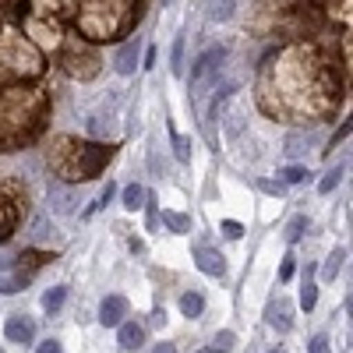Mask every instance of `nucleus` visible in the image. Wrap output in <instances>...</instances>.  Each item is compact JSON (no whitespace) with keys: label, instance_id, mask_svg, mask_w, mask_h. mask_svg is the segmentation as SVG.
<instances>
[{"label":"nucleus","instance_id":"nucleus-37","mask_svg":"<svg viewBox=\"0 0 353 353\" xmlns=\"http://www.w3.org/2000/svg\"><path fill=\"white\" fill-rule=\"evenodd\" d=\"M223 233H226V237H230V241H237V237H241V233H244V226H241L237 219H226V223H223Z\"/></svg>","mask_w":353,"mask_h":353},{"label":"nucleus","instance_id":"nucleus-17","mask_svg":"<svg viewBox=\"0 0 353 353\" xmlns=\"http://www.w3.org/2000/svg\"><path fill=\"white\" fill-rule=\"evenodd\" d=\"M117 339H121L124 350H138L145 343V329L134 325V321H124V325H117Z\"/></svg>","mask_w":353,"mask_h":353},{"label":"nucleus","instance_id":"nucleus-21","mask_svg":"<svg viewBox=\"0 0 353 353\" xmlns=\"http://www.w3.org/2000/svg\"><path fill=\"white\" fill-rule=\"evenodd\" d=\"M145 198H149V194H145V188H138V184H131V188H124V209H145Z\"/></svg>","mask_w":353,"mask_h":353},{"label":"nucleus","instance_id":"nucleus-39","mask_svg":"<svg viewBox=\"0 0 353 353\" xmlns=\"http://www.w3.org/2000/svg\"><path fill=\"white\" fill-rule=\"evenodd\" d=\"M18 290H21V283L14 276H0V293H18Z\"/></svg>","mask_w":353,"mask_h":353},{"label":"nucleus","instance_id":"nucleus-12","mask_svg":"<svg viewBox=\"0 0 353 353\" xmlns=\"http://www.w3.org/2000/svg\"><path fill=\"white\" fill-rule=\"evenodd\" d=\"M124 318H128V297L110 293V297L99 304V321L106 329H117V325H124Z\"/></svg>","mask_w":353,"mask_h":353},{"label":"nucleus","instance_id":"nucleus-5","mask_svg":"<svg viewBox=\"0 0 353 353\" xmlns=\"http://www.w3.org/2000/svg\"><path fill=\"white\" fill-rule=\"evenodd\" d=\"M21 36L32 43L39 53H57L68 36V18L61 0H25L18 4Z\"/></svg>","mask_w":353,"mask_h":353},{"label":"nucleus","instance_id":"nucleus-26","mask_svg":"<svg viewBox=\"0 0 353 353\" xmlns=\"http://www.w3.org/2000/svg\"><path fill=\"white\" fill-rule=\"evenodd\" d=\"M343 64H346V78H350V85H353V25H350V32H346V39H343Z\"/></svg>","mask_w":353,"mask_h":353},{"label":"nucleus","instance_id":"nucleus-40","mask_svg":"<svg viewBox=\"0 0 353 353\" xmlns=\"http://www.w3.org/2000/svg\"><path fill=\"white\" fill-rule=\"evenodd\" d=\"M145 205H149V230H156L159 226V209H156L152 198H145Z\"/></svg>","mask_w":353,"mask_h":353},{"label":"nucleus","instance_id":"nucleus-25","mask_svg":"<svg viewBox=\"0 0 353 353\" xmlns=\"http://www.w3.org/2000/svg\"><path fill=\"white\" fill-rule=\"evenodd\" d=\"M53 223H50V216H36V223H32V241H46V237H53Z\"/></svg>","mask_w":353,"mask_h":353},{"label":"nucleus","instance_id":"nucleus-44","mask_svg":"<svg viewBox=\"0 0 353 353\" xmlns=\"http://www.w3.org/2000/svg\"><path fill=\"white\" fill-rule=\"evenodd\" d=\"M0 4H14L18 8V4H25V0H0Z\"/></svg>","mask_w":353,"mask_h":353},{"label":"nucleus","instance_id":"nucleus-11","mask_svg":"<svg viewBox=\"0 0 353 353\" xmlns=\"http://www.w3.org/2000/svg\"><path fill=\"white\" fill-rule=\"evenodd\" d=\"M46 198H50V209L57 216H71L78 205V191H71V184H64V181H53L46 188Z\"/></svg>","mask_w":353,"mask_h":353},{"label":"nucleus","instance_id":"nucleus-24","mask_svg":"<svg viewBox=\"0 0 353 353\" xmlns=\"http://www.w3.org/2000/svg\"><path fill=\"white\" fill-rule=\"evenodd\" d=\"M311 145H314V138H311V134H304V138H301V134H290L286 152H290V156H301V152H307V149H311Z\"/></svg>","mask_w":353,"mask_h":353},{"label":"nucleus","instance_id":"nucleus-3","mask_svg":"<svg viewBox=\"0 0 353 353\" xmlns=\"http://www.w3.org/2000/svg\"><path fill=\"white\" fill-rule=\"evenodd\" d=\"M64 18L88 43H121L141 21V0H61Z\"/></svg>","mask_w":353,"mask_h":353},{"label":"nucleus","instance_id":"nucleus-2","mask_svg":"<svg viewBox=\"0 0 353 353\" xmlns=\"http://www.w3.org/2000/svg\"><path fill=\"white\" fill-rule=\"evenodd\" d=\"M50 113L53 103L43 85L32 81L0 85V156L36 145L50 128Z\"/></svg>","mask_w":353,"mask_h":353},{"label":"nucleus","instance_id":"nucleus-35","mask_svg":"<svg viewBox=\"0 0 353 353\" xmlns=\"http://www.w3.org/2000/svg\"><path fill=\"white\" fill-rule=\"evenodd\" d=\"M350 131H353V113H350V117H346V121L339 124V131H336V134H332V141H329V149H332V145H339V141H343V138H346Z\"/></svg>","mask_w":353,"mask_h":353},{"label":"nucleus","instance_id":"nucleus-47","mask_svg":"<svg viewBox=\"0 0 353 353\" xmlns=\"http://www.w3.org/2000/svg\"><path fill=\"white\" fill-rule=\"evenodd\" d=\"M269 353H283V350H269Z\"/></svg>","mask_w":353,"mask_h":353},{"label":"nucleus","instance_id":"nucleus-14","mask_svg":"<svg viewBox=\"0 0 353 353\" xmlns=\"http://www.w3.org/2000/svg\"><path fill=\"white\" fill-rule=\"evenodd\" d=\"M265 321H269L276 332H290L293 329V304L286 297H276L269 307H265Z\"/></svg>","mask_w":353,"mask_h":353},{"label":"nucleus","instance_id":"nucleus-10","mask_svg":"<svg viewBox=\"0 0 353 353\" xmlns=\"http://www.w3.org/2000/svg\"><path fill=\"white\" fill-rule=\"evenodd\" d=\"M18 265H14V279L25 286L28 279H32L39 269H43V265H50L53 261V251H39V248H28V251H21L18 258H14Z\"/></svg>","mask_w":353,"mask_h":353},{"label":"nucleus","instance_id":"nucleus-18","mask_svg":"<svg viewBox=\"0 0 353 353\" xmlns=\"http://www.w3.org/2000/svg\"><path fill=\"white\" fill-rule=\"evenodd\" d=\"M343 261H346V248H336L325 261H321V279L332 283V279L339 276V269H343Z\"/></svg>","mask_w":353,"mask_h":353},{"label":"nucleus","instance_id":"nucleus-6","mask_svg":"<svg viewBox=\"0 0 353 353\" xmlns=\"http://www.w3.org/2000/svg\"><path fill=\"white\" fill-rule=\"evenodd\" d=\"M43 71H46L43 53L21 36V28L0 25V85L36 81L43 78Z\"/></svg>","mask_w":353,"mask_h":353},{"label":"nucleus","instance_id":"nucleus-30","mask_svg":"<svg viewBox=\"0 0 353 353\" xmlns=\"http://www.w3.org/2000/svg\"><path fill=\"white\" fill-rule=\"evenodd\" d=\"M233 343H237V336H233V332H219V336L212 339V353H230Z\"/></svg>","mask_w":353,"mask_h":353},{"label":"nucleus","instance_id":"nucleus-36","mask_svg":"<svg viewBox=\"0 0 353 353\" xmlns=\"http://www.w3.org/2000/svg\"><path fill=\"white\" fill-rule=\"evenodd\" d=\"M181 64H184V36H176V43H173V71H181Z\"/></svg>","mask_w":353,"mask_h":353},{"label":"nucleus","instance_id":"nucleus-32","mask_svg":"<svg viewBox=\"0 0 353 353\" xmlns=\"http://www.w3.org/2000/svg\"><path fill=\"white\" fill-rule=\"evenodd\" d=\"M314 301H318V286H314V283H304V290H301V307L311 311Z\"/></svg>","mask_w":353,"mask_h":353},{"label":"nucleus","instance_id":"nucleus-1","mask_svg":"<svg viewBox=\"0 0 353 353\" xmlns=\"http://www.w3.org/2000/svg\"><path fill=\"white\" fill-rule=\"evenodd\" d=\"M254 96L265 117L293 128H311L339 110L343 85L329 53L311 39H301L279 46L261 61Z\"/></svg>","mask_w":353,"mask_h":353},{"label":"nucleus","instance_id":"nucleus-38","mask_svg":"<svg viewBox=\"0 0 353 353\" xmlns=\"http://www.w3.org/2000/svg\"><path fill=\"white\" fill-rule=\"evenodd\" d=\"M307 353H332L329 350V336H314L311 346H307Z\"/></svg>","mask_w":353,"mask_h":353},{"label":"nucleus","instance_id":"nucleus-13","mask_svg":"<svg viewBox=\"0 0 353 353\" xmlns=\"http://www.w3.org/2000/svg\"><path fill=\"white\" fill-rule=\"evenodd\" d=\"M4 336L8 343H18V346H28L36 339V325H32V318H25V314H11L4 321Z\"/></svg>","mask_w":353,"mask_h":353},{"label":"nucleus","instance_id":"nucleus-19","mask_svg":"<svg viewBox=\"0 0 353 353\" xmlns=\"http://www.w3.org/2000/svg\"><path fill=\"white\" fill-rule=\"evenodd\" d=\"M329 18L339 25H353V0H329Z\"/></svg>","mask_w":353,"mask_h":353},{"label":"nucleus","instance_id":"nucleus-22","mask_svg":"<svg viewBox=\"0 0 353 353\" xmlns=\"http://www.w3.org/2000/svg\"><path fill=\"white\" fill-rule=\"evenodd\" d=\"M181 311H184L188 318H198V314L205 311V301H201V293H184V297H181Z\"/></svg>","mask_w":353,"mask_h":353},{"label":"nucleus","instance_id":"nucleus-23","mask_svg":"<svg viewBox=\"0 0 353 353\" xmlns=\"http://www.w3.org/2000/svg\"><path fill=\"white\" fill-rule=\"evenodd\" d=\"M163 223L173 230V233H188L191 230V219L184 212H163Z\"/></svg>","mask_w":353,"mask_h":353},{"label":"nucleus","instance_id":"nucleus-46","mask_svg":"<svg viewBox=\"0 0 353 353\" xmlns=\"http://www.w3.org/2000/svg\"><path fill=\"white\" fill-rule=\"evenodd\" d=\"M198 353H212V350H198Z\"/></svg>","mask_w":353,"mask_h":353},{"label":"nucleus","instance_id":"nucleus-43","mask_svg":"<svg viewBox=\"0 0 353 353\" xmlns=\"http://www.w3.org/2000/svg\"><path fill=\"white\" fill-rule=\"evenodd\" d=\"M156 353H176V350H173V343H159V346H156Z\"/></svg>","mask_w":353,"mask_h":353},{"label":"nucleus","instance_id":"nucleus-45","mask_svg":"<svg viewBox=\"0 0 353 353\" xmlns=\"http://www.w3.org/2000/svg\"><path fill=\"white\" fill-rule=\"evenodd\" d=\"M350 314H353V297H350Z\"/></svg>","mask_w":353,"mask_h":353},{"label":"nucleus","instance_id":"nucleus-41","mask_svg":"<svg viewBox=\"0 0 353 353\" xmlns=\"http://www.w3.org/2000/svg\"><path fill=\"white\" fill-rule=\"evenodd\" d=\"M36 353H61V343H57V339H46V343L36 346Z\"/></svg>","mask_w":353,"mask_h":353},{"label":"nucleus","instance_id":"nucleus-20","mask_svg":"<svg viewBox=\"0 0 353 353\" xmlns=\"http://www.w3.org/2000/svg\"><path fill=\"white\" fill-rule=\"evenodd\" d=\"M64 301H68V286H53V290L43 293V307H46L50 314H53V311H61Z\"/></svg>","mask_w":353,"mask_h":353},{"label":"nucleus","instance_id":"nucleus-33","mask_svg":"<svg viewBox=\"0 0 353 353\" xmlns=\"http://www.w3.org/2000/svg\"><path fill=\"white\" fill-rule=\"evenodd\" d=\"M304 230H307V219L297 216V219L290 223V230H286V241H290V244H293V241H301V233H304Z\"/></svg>","mask_w":353,"mask_h":353},{"label":"nucleus","instance_id":"nucleus-42","mask_svg":"<svg viewBox=\"0 0 353 353\" xmlns=\"http://www.w3.org/2000/svg\"><path fill=\"white\" fill-rule=\"evenodd\" d=\"M149 325H156V329H159V325H166V311H163V307H156V311H152Z\"/></svg>","mask_w":353,"mask_h":353},{"label":"nucleus","instance_id":"nucleus-9","mask_svg":"<svg viewBox=\"0 0 353 353\" xmlns=\"http://www.w3.org/2000/svg\"><path fill=\"white\" fill-rule=\"evenodd\" d=\"M223 61H226V50H223V46H209V50H205L198 61H194V68H191V85L201 88L205 81H209V78L219 71Z\"/></svg>","mask_w":353,"mask_h":353},{"label":"nucleus","instance_id":"nucleus-15","mask_svg":"<svg viewBox=\"0 0 353 353\" xmlns=\"http://www.w3.org/2000/svg\"><path fill=\"white\" fill-rule=\"evenodd\" d=\"M194 261H198V269L205 276H216V279L226 276V258L219 251H212V248H194Z\"/></svg>","mask_w":353,"mask_h":353},{"label":"nucleus","instance_id":"nucleus-27","mask_svg":"<svg viewBox=\"0 0 353 353\" xmlns=\"http://www.w3.org/2000/svg\"><path fill=\"white\" fill-rule=\"evenodd\" d=\"M279 176H283L286 184H304L307 176H311V173H307V166H286V170H283Z\"/></svg>","mask_w":353,"mask_h":353},{"label":"nucleus","instance_id":"nucleus-29","mask_svg":"<svg viewBox=\"0 0 353 353\" xmlns=\"http://www.w3.org/2000/svg\"><path fill=\"white\" fill-rule=\"evenodd\" d=\"M173 149H176V159H181V163H191V138L173 134Z\"/></svg>","mask_w":353,"mask_h":353},{"label":"nucleus","instance_id":"nucleus-4","mask_svg":"<svg viewBox=\"0 0 353 353\" xmlns=\"http://www.w3.org/2000/svg\"><path fill=\"white\" fill-rule=\"evenodd\" d=\"M117 156L113 145L106 141H85L74 134H57L46 149V163L53 170L57 181L64 184H88L110 166V159Z\"/></svg>","mask_w":353,"mask_h":353},{"label":"nucleus","instance_id":"nucleus-16","mask_svg":"<svg viewBox=\"0 0 353 353\" xmlns=\"http://www.w3.org/2000/svg\"><path fill=\"white\" fill-rule=\"evenodd\" d=\"M134 64H138V39H124L121 50H117V71L134 74Z\"/></svg>","mask_w":353,"mask_h":353},{"label":"nucleus","instance_id":"nucleus-31","mask_svg":"<svg viewBox=\"0 0 353 353\" xmlns=\"http://www.w3.org/2000/svg\"><path fill=\"white\" fill-rule=\"evenodd\" d=\"M212 18L216 21H230L233 18V0H216V4H212Z\"/></svg>","mask_w":353,"mask_h":353},{"label":"nucleus","instance_id":"nucleus-34","mask_svg":"<svg viewBox=\"0 0 353 353\" xmlns=\"http://www.w3.org/2000/svg\"><path fill=\"white\" fill-rule=\"evenodd\" d=\"M293 269H297V258H293V254H286V258H283V265H279V283L293 279Z\"/></svg>","mask_w":353,"mask_h":353},{"label":"nucleus","instance_id":"nucleus-28","mask_svg":"<svg viewBox=\"0 0 353 353\" xmlns=\"http://www.w3.org/2000/svg\"><path fill=\"white\" fill-rule=\"evenodd\" d=\"M343 173H346V166H336L332 173H325V181L318 184V191H321V194H329L332 188H339V181H343Z\"/></svg>","mask_w":353,"mask_h":353},{"label":"nucleus","instance_id":"nucleus-7","mask_svg":"<svg viewBox=\"0 0 353 353\" xmlns=\"http://www.w3.org/2000/svg\"><path fill=\"white\" fill-rule=\"evenodd\" d=\"M53 57H57V64H61V71L68 78H78V81L96 78L99 68H103V57L96 53V43H88L81 36H64L61 50H57Z\"/></svg>","mask_w":353,"mask_h":353},{"label":"nucleus","instance_id":"nucleus-8","mask_svg":"<svg viewBox=\"0 0 353 353\" xmlns=\"http://www.w3.org/2000/svg\"><path fill=\"white\" fill-rule=\"evenodd\" d=\"M28 219V194L18 181H0V244H8Z\"/></svg>","mask_w":353,"mask_h":353}]
</instances>
